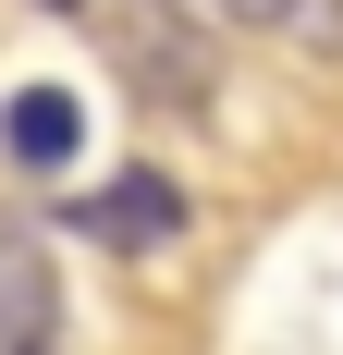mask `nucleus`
Returning <instances> with one entry per match:
<instances>
[{
	"label": "nucleus",
	"mask_w": 343,
	"mask_h": 355,
	"mask_svg": "<svg viewBox=\"0 0 343 355\" xmlns=\"http://www.w3.org/2000/svg\"><path fill=\"white\" fill-rule=\"evenodd\" d=\"M74 147H86V98L74 86H12L0 98V159L12 172H62Z\"/></svg>",
	"instance_id": "obj_3"
},
{
	"label": "nucleus",
	"mask_w": 343,
	"mask_h": 355,
	"mask_svg": "<svg viewBox=\"0 0 343 355\" xmlns=\"http://www.w3.org/2000/svg\"><path fill=\"white\" fill-rule=\"evenodd\" d=\"M208 25H294V0H196Z\"/></svg>",
	"instance_id": "obj_4"
},
{
	"label": "nucleus",
	"mask_w": 343,
	"mask_h": 355,
	"mask_svg": "<svg viewBox=\"0 0 343 355\" xmlns=\"http://www.w3.org/2000/svg\"><path fill=\"white\" fill-rule=\"evenodd\" d=\"M62 233H86V245H110V257H147V245H172L184 233V184L172 172H110V184H86V196H62Z\"/></svg>",
	"instance_id": "obj_1"
},
{
	"label": "nucleus",
	"mask_w": 343,
	"mask_h": 355,
	"mask_svg": "<svg viewBox=\"0 0 343 355\" xmlns=\"http://www.w3.org/2000/svg\"><path fill=\"white\" fill-rule=\"evenodd\" d=\"M62 343V270H49V233L25 209H0V355H49Z\"/></svg>",
	"instance_id": "obj_2"
},
{
	"label": "nucleus",
	"mask_w": 343,
	"mask_h": 355,
	"mask_svg": "<svg viewBox=\"0 0 343 355\" xmlns=\"http://www.w3.org/2000/svg\"><path fill=\"white\" fill-rule=\"evenodd\" d=\"M294 25H307V49H343V0H294Z\"/></svg>",
	"instance_id": "obj_5"
}]
</instances>
